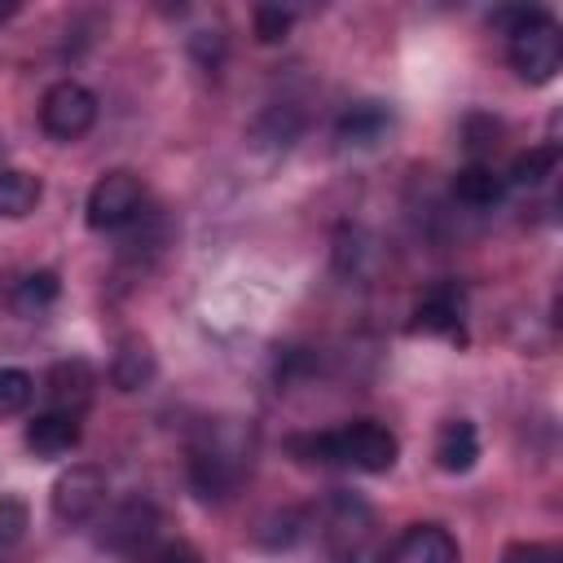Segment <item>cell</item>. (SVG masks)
<instances>
[{"label":"cell","instance_id":"6da1fadb","mask_svg":"<svg viewBox=\"0 0 563 563\" xmlns=\"http://www.w3.org/2000/svg\"><path fill=\"white\" fill-rule=\"evenodd\" d=\"M286 449L303 462V466H347V471H365V475H383L396 466V435L378 422H347L339 431H317V435H290Z\"/></svg>","mask_w":563,"mask_h":563},{"label":"cell","instance_id":"7a4b0ae2","mask_svg":"<svg viewBox=\"0 0 563 563\" xmlns=\"http://www.w3.org/2000/svg\"><path fill=\"white\" fill-rule=\"evenodd\" d=\"M251 471V431L238 422H211L189 449V484L207 501H224Z\"/></svg>","mask_w":563,"mask_h":563},{"label":"cell","instance_id":"3957f363","mask_svg":"<svg viewBox=\"0 0 563 563\" xmlns=\"http://www.w3.org/2000/svg\"><path fill=\"white\" fill-rule=\"evenodd\" d=\"M506 53L523 84H550L563 66V31L550 13H537L506 35Z\"/></svg>","mask_w":563,"mask_h":563},{"label":"cell","instance_id":"277c9868","mask_svg":"<svg viewBox=\"0 0 563 563\" xmlns=\"http://www.w3.org/2000/svg\"><path fill=\"white\" fill-rule=\"evenodd\" d=\"M88 224L101 229V233H114V229H128L141 211H145V185L141 176L132 172H106L92 189H88Z\"/></svg>","mask_w":563,"mask_h":563},{"label":"cell","instance_id":"5b68a950","mask_svg":"<svg viewBox=\"0 0 563 563\" xmlns=\"http://www.w3.org/2000/svg\"><path fill=\"white\" fill-rule=\"evenodd\" d=\"M97 123V97L75 84V79H57L44 101H40V128L53 136V141H79L88 128Z\"/></svg>","mask_w":563,"mask_h":563},{"label":"cell","instance_id":"8992f818","mask_svg":"<svg viewBox=\"0 0 563 563\" xmlns=\"http://www.w3.org/2000/svg\"><path fill=\"white\" fill-rule=\"evenodd\" d=\"M48 501H53V515L62 523H88V519H97L101 506H106V471L101 466H88V462L62 471Z\"/></svg>","mask_w":563,"mask_h":563},{"label":"cell","instance_id":"52a82bcc","mask_svg":"<svg viewBox=\"0 0 563 563\" xmlns=\"http://www.w3.org/2000/svg\"><path fill=\"white\" fill-rule=\"evenodd\" d=\"M158 510L154 501L145 497H132L123 506H114L106 519H101V532H97V545L110 550V554H145L154 532H158Z\"/></svg>","mask_w":563,"mask_h":563},{"label":"cell","instance_id":"ba28073f","mask_svg":"<svg viewBox=\"0 0 563 563\" xmlns=\"http://www.w3.org/2000/svg\"><path fill=\"white\" fill-rule=\"evenodd\" d=\"M321 528L334 554H365V541L374 532V510L352 493H334L321 510Z\"/></svg>","mask_w":563,"mask_h":563},{"label":"cell","instance_id":"9c48e42d","mask_svg":"<svg viewBox=\"0 0 563 563\" xmlns=\"http://www.w3.org/2000/svg\"><path fill=\"white\" fill-rule=\"evenodd\" d=\"M466 325V290L457 282H435L418 303H413V330L418 334H440V339H462Z\"/></svg>","mask_w":563,"mask_h":563},{"label":"cell","instance_id":"30bf717a","mask_svg":"<svg viewBox=\"0 0 563 563\" xmlns=\"http://www.w3.org/2000/svg\"><path fill=\"white\" fill-rule=\"evenodd\" d=\"M457 554H462V545L444 523H413L387 550V559H396V563H453Z\"/></svg>","mask_w":563,"mask_h":563},{"label":"cell","instance_id":"8fae6325","mask_svg":"<svg viewBox=\"0 0 563 563\" xmlns=\"http://www.w3.org/2000/svg\"><path fill=\"white\" fill-rule=\"evenodd\" d=\"M79 413L75 409H44V413H35L31 422H26V449L35 453V457H62V453H70L75 444H79Z\"/></svg>","mask_w":563,"mask_h":563},{"label":"cell","instance_id":"7c38bea8","mask_svg":"<svg viewBox=\"0 0 563 563\" xmlns=\"http://www.w3.org/2000/svg\"><path fill=\"white\" fill-rule=\"evenodd\" d=\"M475 462H479V435H475V422H466V418H449V422L435 431V466L449 471V475H466Z\"/></svg>","mask_w":563,"mask_h":563},{"label":"cell","instance_id":"4fadbf2b","mask_svg":"<svg viewBox=\"0 0 563 563\" xmlns=\"http://www.w3.org/2000/svg\"><path fill=\"white\" fill-rule=\"evenodd\" d=\"M154 374H158V361H154L150 343H145L141 334H128V339L119 343L114 361H110V383H114L119 391H141V387L154 383Z\"/></svg>","mask_w":563,"mask_h":563},{"label":"cell","instance_id":"5bb4252c","mask_svg":"<svg viewBox=\"0 0 563 563\" xmlns=\"http://www.w3.org/2000/svg\"><path fill=\"white\" fill-rule=\"evenodd\" d=\"M387 128H391V110H387L383 101H356V106L343 110L334 136H339L343 145L365 150V145H378V141L387 136Z\"/></svg>","mask_w":563,"mask_h":563},{"label":"cell","instance_id":"9a60e30c","mask_svg":"<svg viewBox=\"0 0 563 563\" xmlns=\"http://www.w3.org/2000/svg\"><path fill=\"white\" fill-rule=\"evenodd\" d=\"M506 176H497L488 163H471V167H462L457 176H453V198L462 202V207H471V211H484V207H497L501 198H506Z\"/></svg>","mask_w":563,"mask_h":563},{"label":"cell","instance_id":"2e32d148","mask_svg":"<svg viewBox=\"0 0 563 563\" xmlns=\"http://www.w3.org/2000/svg\"><path fill=\"white\" fill-rule=\"evenodd\" d=\"M88 396H92V369H88V361H57L48 369V405L53 409L84 413Z\"/></svg>","mask_w":563,"mask_h":563},{"label":"cell","instance_id":"e0dca14e","mask_svg":"<svg viewBox=\"0 0 563 563\" xmlns=\"http://www.w3.org/2000/svg\"><path fill=\"white\" fill-rule=\"evenodd\" d=\"M40 198H44L40 176H31V172H22V167H0V216H4V220L31 216V211L40 207Z\"/></svg>","mask_w":563,"mask_h":563},{"label":"cell","instance_id":"ac0fdd59","mask_svg":"<svg viewBox=\"0 0 563 563\" xmlns=\"http://www.w3.org/2000/svg\"><path fill=\"white\" fill-rule=\"evenodd\" d=\"M62 295V282L53 268H40V273H26L18 286H13V312L18 317H44Z\"/></svg>","mask_w":563,"mask_h":563},{"label":"cell","instance_id":"d6986e66","mask_svg":"<svg viewBox=\"0 0 563 563\" xmlns=\"http://www.w3.org/2000/svg\"><path fill=\"white\" fill-rule=\"evenodd\" d=\"M554 167H559V150H554V145H537V150H528V154H519V158L510 163L506 185H515V189H537L545 176H554Z\"/></svg>","mask_w":563,"mask_h":563},{"label":"cell","instance_id":"ffe728a7","mask_svg":"<svg viewBox=\"0 0 563 563\" xmlns=\"http://www.w3.org/2000/svg\"><path fill=\"white\" fill-rule=\"evenodd\" d=\"M35 396V383L26 369H13V365H0V418H13L31 405Z\"/></svg>","mask_w":563,"mask_h":563},{"label":"cell","instance_id":"44dd1931","mask_svg":"<svg viewBox=\"0 0 563 563\" xmlns=\"http://www.w3.org/2000/svg\"><path fill=\"white\" fill-rule=\"evenodd\" d=\"M290 22H295V13H290L286 0H260V4H255V35H260V44L286 40Z\"/></svg>","mask_w":563,"mask_h":563},{"label":"cell","instance_id":"7402d4cb","mask_svg":"<svg viewBox=\"0 0 563 563\" xmlns=\"http://www.w3.org/2000/svg\"><path fill=\"white\" fill-rule=\"evenodd\" d=\"M26 528H31L26 501H22V497H0V550L18 545V541L26 537Z\"/></svg>","mask_w":563,"mask_h":563},{"label":"cell","instance_id":"603a6c76","mask_svg":"<svg viewBox=\"0 0 563 563\" xmlns=\"http://www.w3.org/2000/svg\"><path fill=\"white\" fill-rule=\"evenodd\" d=\"M537 13H545V4L541 0H497L493 4V13H488V22L501 31V35H510L515 26H523L528 18H537Z\"/></svg>","mask_w":563,"mask_h":563},{"label":"cell","instance_id":"cb8c5ba5","mask_svg":"<svg viewBox=\"0 0 563 563\" xmlns=\"http://www.w3.org/2000/svg\"><path fill=\"white\" fill-rule=\"evenodd\" d=\"M189 4H194V0H154V9H158L163 18H180V13H189Z\"/></svg>","mask_w":563,"mask_h":563}]
</instances>
